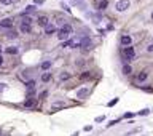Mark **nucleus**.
Listing matches in <instances>:
<instances>
[{
  "label": "nucleus",
  "instance_id": "f257e3e1",
  "mask_svg": "<svg viewBox=\"0 0 153 136\" xmlns=\"http://www.w3.org/2000/svg\"><path fill=\"white\" fill-rule=\"evenodd\" d=\"M72 26H70V24H62V27L59 29V31H57V39L59 40H65L67 39V37H70V34H72Z\"/></svg>",
  "mask_w": 153,
  "mask_h": 136
},
{
  "label": "nucleus",
  "instance_id": "f03ea898",
  "mask_svg": "<svg viewBox=\"0 0 153 136\" xmlns=\"http://www.w3.org/2000/svg\"><path fill=\"white\" fill-rule=\"evenodd\" d=\"M123 58H125L126 63L131 61V59H134V58H136V50H134L131 45H126V48L123 50Z\"/></svg>",
  "mask_w": 153,
  "mask_h": 136
},
{
  "label": "nucleus",
  "instance_id": "7ed1b4c3",
  "mask_svg": "<svg viewBox=\"0 0 153 136\" xmlns=\"http://www.w3.org/2000/svg\"><path fill=\"white\" fill-rule=\"evenodd\" d=\"M131 7V3H129V0H118L117 5H115V8H117V11H126L128 8Z\"/></svg>",
  "mask_w": 153,
  "mask_h": 136
},
{
  "label": "nucleus",
  "instance_id": "20e7f679",
  "mask_svg": "<svg viewBox=\"0 0 153 136\" xmlns=\"http://www.w3.org/2000/svg\"><path fill=\"white\" fill-rule=\"evenodd\" d=\"M89 93H91V88H89V87H83L81 90H78V91H77V96L81 99V98H86V96H89Z\"/></svg>",
  "mask_w": 153,
  "mask_h": 136
},
{
  "label": "nucleus",
  "instance_id": "39448f33",
  "mask_svg": "<svg viewBox=\"0 0 153 136\" xmlns=\"http://www.w3.org/2000/svg\"><path fill=\"white\" fill-rule=\"evenodd\" d=\"M89 45H91V39H89V37H83L80 42V48L81 50H88Z\"/></svg>",
  "mask_w": 153,
  "mask_h": 136
},
{
  "label": "nucleus",
  "instance_id": "423d86ee",
  "mask_svg": "<svg viewBox=\"0 0 153 136\" xmlns=\"http://www.w3.org/2000/svg\"><path fill=\"white\" fill-rule=\"evenodd\" d=\"M11 26H13V21L10 19V18H7V19H2V21H0V27L11 29Z\"/></svg>",
  "mask_w": 153,
  "mask_h": 136
},
{
  "label": "nucleus",
  "instance_id": "0eeeda50",
  "mask_svg": "<svg viewBox=\"0 0 153 136\" xmlns=\"http://www.w3.org/2000/svg\"><path fill=\"white\" fill-rule=\"evenodd\" d=\"M147 79H148V74H147V72H145V71H142L140 74L137 75V82H140V83H142V82H145V80H147Z\"/></svg>",
  "mask_w": 153,
  "mask_h": 136
},
{
  "label": "nucleus",
  "instance_id": "6e6552de",
  "mask_svg": "<svg viewBox=\"0 0 153 136\" xmlns=\"http://www.w3.org/2000/svg\"><path fill=\"white\" fill-rule=\"evenodd\" d=\"M131 43H133V39H131L129 35H123V37H121V45H125V47H126V45H131Z\"/></svg>",
  "mask_w": 153,
  "mask_h": 136
},
{
  "label": "nucleus",
  "instance_id": "1a4fd4ad",
  "mask_svg": "<svg viewBox=\"0 0 153 136\" xmlns=\"http://www.w3.org/2000/svg\"><path fill=\"white\" fill-rule=\"evenodd\" d=\"M21 32H24V34H29V32H30V24L22 23V26H21Z\"/></svg>",
  "mask_w": 153,
  "mask_h": 136
},
{
  "label": "nucleus",
  "instance_id": "9d476101",
  "mask_svg": "<svg viewBox=\"0 0 153 136\" xmlns=\"http://www.w3.org/2000/svg\"><path fill=\"white\" fill-rule=\"evenodd\" d=\"M38 24H40L42 27H45V26L48 24V18H46V16H40V18H38Z\"/></svg>",
  "mask_w": 153,
  "mask_h": 136
},
{
  "label": "nucleus",
  "instance_id": "9b49d317",
  "mask_svg": "<svg viewBox=\"0 0 153 136\" xmlns=\"http://www.w3.org/2000/svg\"><path fill=\"white\" fill-rule=\"evenodd\" d=\"M24 106H26V107H34V106H35V99H34V98H29V99H26Z\"/></svg>",
  "mask_w": 153,
  "mask_h": 136
},
{
  "label": "nucleus",
  "instance_id": "f8f14e48",
  "mask_svg": "<svg viewBox=\"0 0 153 136\" xmlns=\"http://www.w3.org/2000/svg\"><path fill=\"white\" fill-rule=\"evenodd\" d=\"M37 8H35V5H29L27 8H26V11H22V15H27V13H30V15H32L34 11H35Z\"/></svg>",
  "mask_w": 153,
  "mask_h": 136
},
{
  "label": "nucleus",
  "instance_id": "ddd939ff",
  "mask_svg": "<svg viewBox=\"0 0 153 136\" xmlns=\"http://www.w3.org/2000/svg\"><path fill=\"white\" fill-rule=\"evenodd\" d=\"M54 31H56V29H54V26H49V24H46V26H45V32H46V34H53Z\"/></svg>",
  "mask_w": 153,
  "mask_h": 136
},
{
  "label": "nucleus",
  "instance_id": "4468645a",
  "mask_svg": "<svg viewBox=\"0 0 153 136\" xmlns=\"http://www.w3.org/2000/svg\"><path fill=\"white\" fill-rule=\"evenodd\" d=\"M131 72H133V69H131V66H128V64H126V66H123V74H125V75H129Z\"/></svg>",
  "mask_w": 153,
  "mask_h": 136
},
{
  "label": "nucleus",
  "instance_id": "2eb2a0df",
  "mask_svg": "<svg viewBox=\"0 0 153 136\" xmlns=\"http://www.w3.org/2000/svg\"><path fill=\"white\" fill-rule=\"evenodd\" d=\"M51 80V74L49 72H45L43 75H42V82H49Z\"/></svg>",
  "mask_w": 153,
  "mask_h": 136
},
{
  "label": "nucleus",
  "instance_id": "dca6fc26",
  "mask_svg": "<svg viewBox=\"0 0 153 136\" xmlns=\"http://www.w3.org/2000/svg\"><path fill=\"white\" fill-rule=\"evenodd\" d=\"M7 53H8V55H16L18 48L16 47H8V48H7Z\"/></svg>",
  "mask_w": 153,
  "mask_h": 136
},
{
  "label": "nucleus",
  "instance_id": "f3484780",
  "mask_svg": "<svg viewBox=\"0 0 153 136\" xmlns=\"http://www.w3.org/2000/svg\"><path fill=\"white\" fill-rule=\"evenodd\" d=\"M49 67H51V63H49V61H43V63H42V69H43V71H48Z\"/></svg>",
  "mask_w": 153,
  "mask_h": 136
},
{
  "label": "nucleus",
  "instance_id": "a211bd4d",
  "mask_svg": "<svg viewBox=\"0 0 153 136\" xmlns=\"http://www.w3.org/2000/svg\"><path fill=\"white\" fill-rule=\"evenodd\" d=\"M16 35H18L16 31H8L7 32V37H8V39H16Z\"/></svg>",
  "mask_w": 153,
  "mask_h": 136
},
{
  "label": "nucleus",
  "instance_id": "6ab92c4d",
  "mask_svg": "<svg viewBox=\"0 0 153 136\" xmlns=\"http://www.w3.org/2000/svg\"><path fill=\"white\" fill-rule=\"evenodd\" d=\"M70 79V74H69V72H62V74H61V80H69Z\"/></svg>",
  "mask_w": 153,
  "mask_h": 136
},
{
  "label": "nucleus",
  "instance_id": "aec40b11",
  "mask_svg": "<svg viewBox=\"0 0 153 136\" xmlns=\"http://www.w3.org/2000/svg\"><path fill=\"white\" fill-rule=\"evenodd\" d=\"M89 77H91V72H83V74L80 75V79L81 80H86V79H89Z\"/></svg>",
  "mask_w": 153,
  "mask_h": 136
},
{
  "label": "nucleus",
  "instance_id": "412c9836",
  "mask_svg": "<svg viewBox=\"0 0 153 136\" xmlns=\"http://www.w3.org/2000/svg\"><path fill=\"white\" fill-rule=\"evenodd\" d=\"M105 8H107V0H102L99 3V10H105Z\"/></svg>",
  "mask_w": 153,
  "mask_h": 136
},
{
  "label": "nucleus",
  "instance_id": "4be33fe9",
  "mask_svg": "<svg viewBox=\"0 0 153 136\" xmlns=\"http://www.w3.org/2000/svg\"><path fill=\"white\" fill-rule=\"evenodd\" d=\"M117 103H118V98H115V99H112V101H110L109 104H107V106H109V107H112V106H115V104H117Z\"/></svg>",
  "mask_w": 153,
  "mask_h": 136
},
{
  "label": "nucleus",
  "instance_id": "5701e85b",
  "mask_svg": "<svg viewBox=\"0 0 153 136\" xmlns=\"http://www.w3.org/2000/svg\"><path fill=\"white\" fill-rule=\"evenodd\" d=\"M148 109H144V111H140V112H139V115H148Z\"/></svg>",
  "mask_w": 153,
  "mask_h": 136
},
{
  "label": "nucleus",
  "instance_id": "b1692460",
  "mask_svg": "<svg viewBox=\"0 0 153 136\" xmlns=\"http://www.w3.org/2000/svg\"><path fill=\"white\" fill-rule=\"evenodd\" d=\"M123 117H125V119H131V117H134V114H133V112H126Z\"/></svg>",
  "mask_w": 153,
  "mask_h": 136
},
{
  "label": "nucleus",
  "instance_id": "393cba45",
  "mask_svg": "<svg viewBox=\"0 0 153 136\" xmlns=\"http://www.w3.org/2000/svg\"><path fill=\"white\" fill-rule=\"evenodd\" d=\"M62 106H64L62 103H54V104H53V109H56V107H62Z\"/></svg>",
  "mask_w": 153,
  "mask_h": 136
},
{
  "label": "nucleus",
  "instance_id": "a878e982",
  "mask_svg": "<svg viewBox=\"0 0 153 136\" xmlns=\"http://www.w3.org/2000/svg\"><path fill=\"white\" fill-rule=\"evenodd\" d=\"M142 90H144V91H148V93H152V91H153V90H152V87H144Z\"/></svg>",
  "mask_w": 153,
  "mask_h": 136
},
{
  "label": "nucleus",
  "instance_id": "bb28decb",
  "mask_svg": "<svg viewBox=\"0 0 153 136\" xmlns=\"http://www.w3.org/2000/svg\"><path fill=\"white\" fill-rule=\"evenodd\" d=\"M0 2H2V3H3V5H10V3H11V2H13V0H0Z\"/></svg>",
  "mask_w": 153,
  "mask_h": 136
},
{
  "label": "nucleus",
  "instance_id": "cd10ccee",
  "mask_svg": "<svg viewBox=\"0 0 153 136\" xmlns=\"http://www.w3.org/2000/svg\"><path fill=\"white\" fill-rule=\"evenodd\" d=\"M27 87H29V88H34V87H35V82H34V80H32V82H29Z\"/></svg>",
  "mask_w": 153,
  "mask_h": 136
},
{
  "label": "nucleus",
  "instance_id": "c85d7f7f",
  "mask_svg": "<svg viewBox=\"0 0 153 136\" xmlns=\"http://www.w3.org/2000/svg\"><path fill=\"white\" fill-rule=\"evenodd\" d=\"M147 51H148V53H153V43H152V45H148V48H147Z\"/></svg>",
  "mask_w": 153,
  "mask_h": 136
},
{
  "label": "nucleus",
  "instance_id": "c756f323",
  "mask_svg": "<svg viewBox=\"0 0 153 136\" xmlns=\"http://www.w3.org/2000/svg\"><path fill=\"white\" fill-rule=\"evenodd\" d=\"M77 66H80V67H81V66H85V61H78V63H77Z\"/></svg>",
  "mask_w": 153,
  "mask_h": 136
},
{
  "label": "nucleus",
  "instance_id": "7c9ffc66",
  "mask_svg": "<svg viewBox=\"0 0 153 136\" xmlns=\"http://www.w3.org/2000/svg\"><path fill=\"white\" fill-rule=\"evenodd\" d=\"M43 2H45V0H35V3H37V5H40V3H43Z\"/></svg>",
  "mask_w": 153,
  "mask_h": 136
},
{
  "label": "nucleus",
  "instance_id": "2f4dec72",
  "mask_svg": "<svg viewBox=\"0 0 153 136\" xmlns=\"http://www.w3.org/2000/svg\"><path fill=\"white\" fill-rule=\"evenodd\" d=\"M2 63H3V59H2V56H0V66H2Z\"/></svg>",
  "mask_w": 153,
  "mask_h": 136
},
{
  "label": "nucleus",
  "instance_id": "473e14b6",
  "mask_svg": "<svg viewBox=\"0 0 153 136\" xmlns=\"http://www.w3.org/2000/svg\"><path fill=\"white\" fill-rule=\"evenodd\" d=\"M152 19H153V13H152Z\"/></svg>",
  "mask_w": 153,
  "mask_h": 136
},
{
  "label": "nucleus",
  "instance_id": "72a5a7b5",
  "mask_svg": "<svg viewBox=\"0 0 153 136\" xmlns=\"http://www.w3.org/2000/svg\"><path fill=\"white\" fill-rule=\"evenodd\" d=\"M0 51H2V50H0Z\"/></svg>",
  "mask_w": 153,
  "mask_h": 136
}]
</instances>
